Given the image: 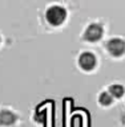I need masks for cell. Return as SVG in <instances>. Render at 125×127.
I'll return each mask as SVG.
<instances>
[{
    "instance_id": "6da1fadb",
    "label": "cell",
    "mask_w": 125,
    "mask_h": 127,
    "mask_svg": "<svg viewBox=\"0 0 125 127\" xmlns=\"http://www.w3.org/2000/svg\"><path fill=\"white\" fill-rule=\"evenodd\" d=\"M45 20L52 27H59L67 20V11L61 5H52L45 12Z\"/></svg>"
},
{
    "instance_id": "7a4b0ae2",
    "label": "cell",
    "mask_w": 125,
    "mask_h": 127,
    "mask_svg": "<svg viewBox=\"0 0 125 127\" xmlns=\"http://www.w3.org/2000/svg\"><path fill=\"white\" fill-rule=\"evenodd\" d=\"M103 34H104L103 25H101V24H99V23H93V24H91V25L87 27V29H85V32H84L83 37L88 42H97V41L101 40Z\"/></svg>"
},
{
    "instance_id": "3957f363",
    "label": "cell",
    "mask_w": 125,
    "mask_h": 127,
    "mask_svg": "<svg viewBox=\"0 0 125 127\" xmlns=\"http://www.w3.org/2000/svg\"><path fill=\"white\" fill-rule=\"evenodd\" d=\"M105 48L111 56H113V57H121L125 53V41L123 38H119V37L111 38L107 42Z\"/></svg>"
},
{
    "instance_id": "277c9868",
    "label": "cell",
    "mask_w": 125,
    "mask_h": 127,
    "mask_svg": "<svg viewBox=\"0 0 125 127\" xmlns=\"http://www.w3.org/2000/svg\"><path fill=\"white\" fill-rule=\"evenodd\" d=\"M79 66L84 71H92L97 66V58L91 52H84L79 57Z\"/></svg>"
},
{
    "instance_id": "5b68a950",
    "label": "cell",
    "mask_w": 125,
    "mask_h": 127,
    "mask_svg": "<svg viewBox=\"0 0 125 127\" xmlns=\"http://www.w3.org/2000/svg\"><path fill=\"white\" fill-rule=\"evenodd\" d=\"M15 122H16V115L12 111L0 110V127L12 126Z\"/></svg>"
},
{
    "instance_id": "8992f818",
    "label": "cell",
    "mask_w": 125,
    "mask_h": 127,
    "mask_svg": "<svg viewBox=\"0 0 125 127\" xmlns=\"http://www.w3.org/2000/svg\"><path fill=\"white\" fill-rule=\"evenodd\" d=\"M108 91L111 93V95L113 98H121L123 95L125 94V89L123 85H120V83H113V85L109 86V89Z\"/></svg>"
},
{
    "instance_id": "52a82bcc",
    "label": "cell",
    "mask_w": 125,
    "mask_h": 127,
    "mask_svg": "<svg viewBox=\"0 0 125 127\" xmlns=\"http://www.w3.org/2000/svg\"><path fill=\"white\" fill-rule=\"evenodd\" d=\"M99 103L101 106H111L113 103V97L111 95L109 91H103L101 94L99 95Z\"/></svg>"
},
{
    "instance_id": "ba28073f",
    "label": "cell",
    "mask_w": 125,
    "mask_h": 127,
    "mask_svg": "<svg viewBox=\"0 0 125 127\" xmlns=\"http://www.w3.org/2000/svg\"><path fill=\"white\" fill-rule=\"evenodd\" d=\"M0 42H1V38H0Z\"/></svg>"
}]
</instances>
